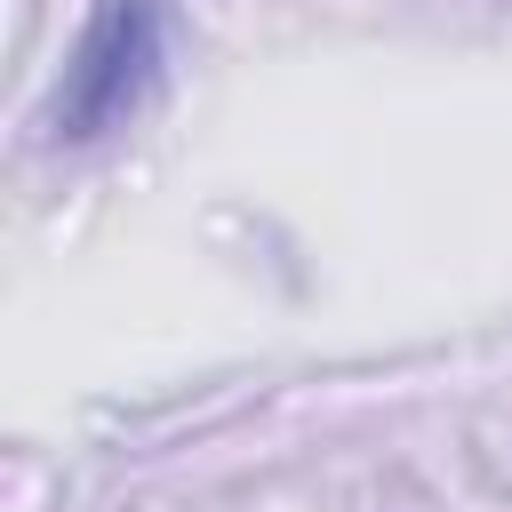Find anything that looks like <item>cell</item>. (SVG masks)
I'll return each instance as SVG.
<instances>
[{"label":"cell","mask_w":512,"mask_h":512,"mask_svg":"<svg viewBox=\"0 0 512 512\" xmlns=\"http://www.w3.org/2000/svg\"><path fill=\"white\" fill-rule=\"evenodd\" d=\"M152 64H160V16H152V0H104V8L88 16V32H80L72 64H64L56 136H96V128H112V120L144 96Z\"/></svg>","instance_id":"6da1fadb"}]
</instances>
